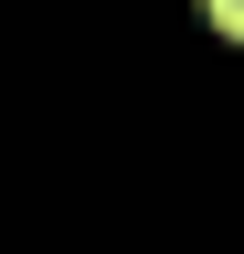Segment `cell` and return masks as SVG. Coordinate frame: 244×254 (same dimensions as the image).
<instances>
[{"instance_id":"cell-1","label":"cell","mask_w":244,"mask_h":254,"mask_svg":"<svg viewBox=\"0 0 244 254\" xmlns=\"http://www.w3.org/2000/svg\"><path fill=\"white\" fill-rule=\"evenodd\" d=\"M202 11H212V32H244V0H202Z\"/></svg>"}]
</instances>
